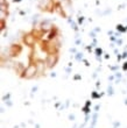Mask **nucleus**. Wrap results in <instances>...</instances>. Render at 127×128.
Masks as SVG:
<instances>
[{"label":"nucleus","instance_id":"9d476101","mask_svg":"<svg viewBox=\"0 0 127 128\" xmlns=\"http://www.w3.org/2000/svg\"><path fill=\"white\" fill-rule=\"evenodd\" d=\"M1 4H8V2H7V0H0V5Z\"/></svg>","mask_w":127,"mask_h":128},{"label":"nucleus","instance_id":"7ed1b4c3","mask_svg":"<svg viewBox=\"0 0 127 128\" xmlns=\"http://www.w3.org/2000/svg\"><path fill=\"white\" fill-rule=\"evenodd\" d=\"M57 61H58V54L55 52V54H48L47 58H46V65L48 68H53L56 65Z\"/></svg>","mask_w":127,"mask_h":128},{"label":"nucleus","instance_id":"f03ea898","mask_svg":"<svg viewBox=\"0 0 127 128\" xmlns=\"http://www.w3.org/2000/svg\"><path fill=\"white\" fill-rule=\"evenodd\" d=\"M37 72H39V70H37V65L35 63H30L29 65L25 69L22 77L27 78V79H30V78H33L34 76L37 74Z\"/></svg>","mask_w":127,"mask_h":128},{"label":"nucleus","instance_id":"6e6552de","mask_svg":"<svg viewBox=\"0 0 127 128\" xmlns=\"http://www.w3.org/2000/svg\"><path fill=\"white\" fill-rule=\"evenodd\" d=\"M7 15H8V12H5V10H0V20H6Z\"/></svg>","mask_w":127,"mask_h":128},{"label":"nucleus","instance_id":"1a4fd4ad","mask_svg":"<svg viewBox=\"0 0 127 128\" xmlns=\"http://www.w3.org/2000/svg\"><path fill=\"white\" fill-rule=\"evenodd\" d=\"M0 10L8 12V4H1V5H0Z\"/></svg>","mask_w":127,"mask_h":128},{"label":"nucleus","instance_id":"39448f33","mask_svg":"<svg viewBox=\"0 0 127 128\" xmlns=\"http://www.w3.org/2000/svg\"><path fill=\"white\" fill-rule=\"evenodd\" d=\"M21 51H22V48H21L20 44H12L10 47L8 54H10L11 57H15V56H19Z\"/></svg>","mask_w":127,"mask_h":128},{"label":"nucleus","instance_id":"f257e3e1","mask_svg":"<svg viewBox=\"0 0 127 128\" xmlns=\"http://www.w3.org/2000/svg\"><path fill=\"white\" fill-rule=\"evenodd\" d=\"M55 5H56L55 0H40L39 1V8L41 10H44V12L54 13L55 12Z\"/></svg>","mask_w":127,"mask_h":128},{"label":"nucleus","instance_id":"0eeeda50","mask_svg":"<svg viewBox=\"0 0 127 128\" xmlns=\"http://www.w3.org/2000/svg\"><path fill=\"white\" fill-rule=\"evenodd\" d=\"M55 12H57V13H60L62 16L67 18V13H65V10H63V7H62V5H61V2H56V5H55Z\"/></svg>","mask_w":127,"mask_h":128},{"label":"nucleus","instance_id":"423d86ee","mask_svg":"<svg viewBox=\"0 0 127 128\" xmlns=\"http://www.w3.org/2000/svg\"><path fill=\"white\" fill-rule=\"evenodd\" d=\"M54 28H55V26L51 24L50 21H43L40 24V30H42V32H49L51 29H54Z\"/></svg>","mask_w":127,"mask_h":128},{"label":"nucleus","instance_id":"20e7f679","mask_svg":"<svg viewBox=\"0 0 127 128\" xmlns=\"http://www.w3.org/2000/svg\"><path fill=\"white\" fill-rule=\"evenodd\" d=\"M37 40V36L35 35V33H28L24 36V42L26 43V46H29V47H33L35 42Z\"/></svg>","mask_w":127,"mask_h":128}]
</instances>
